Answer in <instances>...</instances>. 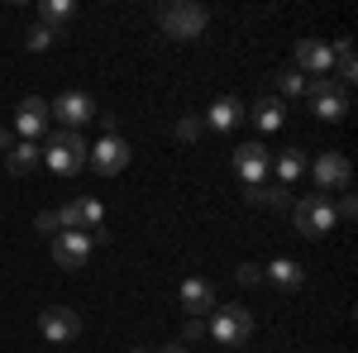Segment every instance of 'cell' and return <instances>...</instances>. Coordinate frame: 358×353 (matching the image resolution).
<instances>
[{
	"label": "cell",
	"mask_w": 358,
	"mask_h": 353,
	"mask_svg": "<svg viewBox=\"0 0 358 353\" xmlns=\"http://www.w3.org/2000/svg\"><path fill=\"white\" fill-rule=\"evenodd\" d=\"M43 167H53L57 177H77L86 167V138L77 129H53L43 143Z\"/></svg>",
	"instance_id": "cell-1"
},
{
	"label": "cell",
	"mask_w": 358,
	"mask_h": 353,
	"mask_svg": "<svg viewBox=\"0 0 358 353\" xmlns=\"http://www.w3.org/2000/svg\"><path fill=\"white\" fill-rule=\"evenodd\" d=\"M158 24H163L167 38L187 43V38H201V34H206L210 10H206V5H192V0H177V5H163V10H158Z\"/></svg>",
	"instance_id": "cell-2"
},
{
	"label": "cell",
	"mask_w": 358,
	"mask_h": 353,
	"mask_svg": "<svg viewBox=\"0 0 358 353\" xmlns=\"http://www.w3.org/2000/svg\"><path fill=\"white\" fill-rule=\"evenodd\" d=\"M206 334H210L215 344H224V349H239V344L253 339V310H248V305H220V310H210Z\"/></svg>",
	"instance_id": "cell-3"
},
{
	"label": "cell",
	"mask_w": 358,
	"mask_h": 353,
	"mask_svg": "<svg viewBox=\"0 0 358 353\" xmlns=\"http://www.w3.org/2000/svg\"><path fill=\"white\" fill-rule=\"evenodd\" d=\"M96 239H106V229H101V234H86V229H62V234H53V263H57V268H67V272L86 268Z\"/></svg>",
	"instance_id": "cell-4"
},
{
	"label": "cell",
	"mask_w": 358,
	"mask_h": 353,
	"mask_svg": "<svg viewBox=\"0 0 358 353\" xmlns=\"http://www.w3.org/2000/svg\"><path fill=\"white\" fill-rule=\"evenodd\" d=\"M292 215H296V229H301L306 239H320V234H330L334 224H339V219H334L330 196H320V191H310V196H301Z\"/></svg>",
	"instance_id": "cell-5"
},
{
	"label": "cell",
	"mask_w": 358,
	"mask_h": 353,
	"mask_svg": "<svg viewBox=\"0 0 358 353\" xmlns=\"http://www.w3.org/2000/svg\"><path fill=\"white\" fill-rule=\"evenodd\" d=\"M306 96H310V106H315V115L325 124H339L349 115V96H344V86L334 82V77H310L306 82Z\"/></svg>",
	"instance_id": "cell-6"
},
{
	"label": "cell",
	"mask_w": 358,
	"mask_h": 353,
	"mask_svg": "<svg viewBox=\"0 0 358 353\" xmlns=\"http://www.w3.org/2000/svg\"><path fill=\"white\" fill-rule=\"evenodd\" d=\"M129 158H134V148H129L120 134H101V143H96V148H86V167H96L101 177L124 172V167H129Z\"/></svg>",
	"instance_id": "cell-7"
},
{
	"label": "cell",
	"mask_w": 358,
	"mask_h": 353,
	"mask_svg": "<svg viewBox=\"0 0 358 353\" xmlns=\"http://www.w3.org/2000/svg\"><path fill=\"white\" fill-rule=\"evenodd\" d=\"M48 115H57V124L62 129H82V124H91L101 110H96V101L86 96V91H62L53 106H48Z\"/></svg>",
	"instance_id": "cell-8"
},
{
	"label": "cell",
	"mask_w": 358,
	"mask_h": 353,
	"mask_svg": "<svg viewBox=\"0 0 358 353\" xmlns=\"http://www.w3.org/2000/svg\"><path fill=\"white\" fill-rule=\"evenodd\" d=\"M268 167H273V153L263 143H239L234 148V172H239L244 187H263L268 182Z\"/></svg>",
	"instance_id": "cell-9"
},
{
	"label": "cell",
	"mask_w": 358,
	"mask_h": 353,
	"mask_svg": "<svg viewBox=\"0 0 358 353\" xmlns=\"http://www.w3.org/2000/svg\"><path fill=\"white\" fill-rule=\"evenodd\" d=\"M38 334H43L48 344H72V339L82 334V315L67 310V305H48V310L38 315Z\"/></svg>",
	"instance_id": "cell-10"
},
{
	"label": "cell",
	"mask_w": 358,
	"mask_h": 353,
	"mask_svg": "<svg viewBox=\"0 0 358 353\" xmlns=\"http://www.w3.org/2000/svg\"><path fill=\"white\" fill-rule=\"evenodd\" d=\"M306 172L315 177L320 196H325V191H344V187H349V177H354V167H349V158H344V153H320V158L306 167Z\"/></svg>",
	"instance_id": "cell-11"
},
{
	"label": "cell",
	"mask_w": 358,
	"mask_h": 353,
	"mask_svg": "<svg viewBox=\"0 0 358 353\" xmlns=\"http://www.w3.org/2000/svg\"><path fill=\"white\" fill-rule=\"evenodd\" d=\"M177 305H182L192 320L210 315V310H215V282H206V277H187V282L177 287Z\"/></svg>",
	"instance_id": "cell-12"
},
{
	"label": "cell",
	"mask_w": 358,
	"mask_h": 353,
	"mask_svg": "<svg viewBox=\"0 0 358 353\" xmlns=\"http://www.w3.org/2000/svg\"><path fill=\"white\" fill-rule=\"evenodd\" d=\"M48 124H53V115H48V101H38V96H24V101H20V110H15V134L34 143L38 134H48Z\"/></svg>",
	"instance_id": "cell-13"
},
{
	"label": "cell",
	"mask_w": 358,
	"mask_h": 353,
	"mask_svg": "<svg viewBox=\"0 0 358 353\" xmlns=\"http://www.w3.org/2000/svg\"><path fill=\"white\" fill-rule=\"evenodd\" d=\"M296 67H301V72H315V77H330L334 48L325 38H301V43H296Z\"/></svg>",
	"instance_id": "cell-14"
},
{
	"label": "cell",
	"mask_w": 358,
	"mask_h": 353,
	"mask_svg": "<svg viewBox=\"0 0 358 353\" xmlns=\"http://www.w3.org/2000/svg\"><path fill=\"white\" fill-rule=\"evenodd\" d=\"M244 110H248V106L239 101V96H220L215 106L206 110V120H201V124H210L215 134H229L234 124H244Z\"/></svg>",
	"instance_id": "cell-15"
},
{
	"label": "cell",
	"mask_w": 358,
	"mask_h": 353,
	"mask_svg": "<svg viewBox=\"0 0 358 353\" xmlns=\"http://www.w3.org/2000/svg\"><path fill=\"white\" fill-rule=\"evenodd\" d=\"M263 282H273L277 291H296V287L306 282V268L296 263V258H277V263L263 268Z\"/></svg>",
	"instance_id": "cell-16"
},
{
	"label": "cell",
	"mask_w": 358,
	"mask_h": 353,
	"mask_svg": "<svg viewBox=\"0 0 358 353\" xmlns=\"http://www.w3.org/2000/svg\"><path fill=\"white\" fill-rule=\"evenodd\" d=\"M43 163V148L38 143H29V138H20L10 153H5V167H10V177H29L34 167Z\"/></svg>",
	"instance_id": "cell-17"
},
{
	"label": "cell",
	"mask_w": 358,
	"mask_h": 353,
	"mask_svg": "<svg viewBox=\"0 0 358 353\" xmlns=\"http://www.w3.org/2000/svg\"><path fill=\"white\" fill-rule=\"evenodd\" d=\"M244 120H253L258 129H282V120H287V106L277 101V96H263V101H253V110H244Z\"/></svg>",
	"instance_id": "cell-18"
},
{
	"label": "cell",
	"mask_w": 358,
	"mask_h": 353,
	"mask_svg": "<svg viewBox=\"0 0 358 353\" xmlns=\"http://www.w3.org/2000/svg\"><path fill=\"white\" fill-rule=\"evenodd\" d=\"M306 153L301 148H287V153H277L273 158V167H268V172H277V182H282V187H292V182H301L306 177Z\"/></svg>",
	"instance_id": "cell-19"
},
{
	"label": "cell",
	"mask_w": 358,
	"mask_h": 353,
	"mask_svg": "<svg viewBox=\"0 0 358 353\" xmlns=\"http://www.w3.org/2000/svg\"><path fill=\"white\" fill-rule=\"evenodd\" d=\"M38 15H43L38 24H48V29L62 34V24H72V20H77V0H43V10H38Z\"/></svg>",
	"instance_id": "cell-20"
},
{
	"label": "cell",
	"mask_w": 358,
	"mask_h": 353,
	"mask_svg": "<svg viewBox=\"0 0 358 353\" xmlns=\"http://www.w3.org/2000/svg\"><path fill=\"white\" fill-rule=\"evenodd\" d=\"M248 206H292V196H287V187L282 182H263V187H248Z\"/></svg>",
	"instance_id": "cell-21"
},
{
	"label": "cell",
	"mask_w": 358,
	"mask_h": 353,
	"mask_svg": "<svg viewBox=\"0 0 358 353\" xmlns=\"http://www.w3.org/2000/svg\"><path fill=\"white\" fill-rule=\"evenodd\" d=\"M334 48V67H339V77H334V82L344 86V82H354L358 77V62H354V43H349V38H339V43H330Z\"/></svg>",
	"instance_id": "cell-22"
},
{
	"label": "cell",
	"mask_w": 358,
	"mask_h": 353,
	"mask_svg": "<svg viewBox=\"0 0 358 353\" xmlns=\"http://www.w3.org/2000/svg\"><path fill=\"white\" fill-rule=\"evenodd\" d=\"M77 210H82V229H86V234H101V219H106V206H101L96 196H82V201H77Z\"/></svg>",
	"instance_id": "cell-23"
},
{
	"label": "cell",
	"mask_w": 358,
	"mask_h": 353,
	"mask_svg": "<svg viewBox=\"0 0 358 353\" xmlns=\"http://www.w3.org/2000/svg\"><path fill=\"white\" fill-rule=\"evenodd\" d=\"M57 38H62L57 29H48V24H34V29L24 34V48H29V53H48V48H53Z\"/></svg>",
	"instance_id": "cell-24"
},
{
	"label": "cell",
	"mask_w": 358,
	"mask_h": 353,
	"mask_svg": "<svg viewBox=\"0 0 358 353\" xmlns=\"http://www.w3.org/2000/svg\"><path fill=\"white\" fill-rule=\"evenodd\" d=\"M301 91H306L301 72H292V67H287V72H277V101H282V96H301Z\"/></svg>",
	"instance_id": "cell-25"
},
{
	"label": "cell",
	"mask_w": 358,
	"mask_h": 353,
	"mask_svg": "<svg viewBox=\"0 0 358 353\" xmlns=\"http://www.w3.org/2000/svg\"><path fill=\"white\" fill-rule=\"evenodd\" d=\"M201 129H206V124H201L196 115H182V120H177V138H182V143H196Z\"/></svg>",
	"instance_id": "cell-26"
},
{
	"label": "cell",
	"mask_w": 358,
	"mask_h": 353,
	"mask_svg": "<svg viewBox=\"0 0 358 353\" xmlns=\"http://www.w3.org/2000/svg\"><path fill=\"white\" fill-rule=\"evenodd\" d=\"M53 215H57V224H62V229H82V210H77V201H67V206H57Z\"/></svg>",
	"instance_id": "cell-27"
},
{
	"label": "cell",
	"mask_w": 358,
	"mask_h": 353,
	"mask_svg": "<svg viewBox=\"0 0 358 353\" xmlns=\"http://www.w3.org/2000/svg\"><path fill=\"white\" fill-rule=\"evenodd\" d=\"M234 282H239V287H258V282H263V268H258V263H244V268L234 272Z\"/></svg>",
	"instance_id": "cell-28"
},
{
	"label": "cell",
	"mask_w": 358,
	"mask_h": 353,
	"mask_svg": "<svg viewBox=\"0 0 358 353\" xmlns=\"http://www.w3.org/2000/svg\"><path fill=\"white\" fill-rule=\"evenodd\" d=\"M34 224H38V234H48V239H53V234H62V224H57V215H53V210H43V215L34 219Z\"/></svg>",
	"instance_id": "cell-29"
},
{
	"label": "cell",
	"mask_w": 358,
	"mask_h": 353,
	"mask_svg": "<svg viewBox=\"0 0 358 353\" xmlns=\"http://www.w3.org/2000/svg\"><path fill=\"white\" fill-rule=\"evenodd\" d=\"M354 215H358V201H354V196H344V201L334 206V219H354Z\"/></svg>",
	"instance_id": "cell-30"
},
{
	"label": "cell",
	"mask_w": 358,
	"mask_h": 353,
	"mask_svg": "<svg viewBox=\"0 0 358 353\" xmlns=\"http://www.w3.org/2000/svg\"><path fill=\"white\" fill-rule=\"evenodd\" d=\"M206 334V320H187V329H182V339H201Z\"/></svg>",
	"instance_id": "cell-31"
},
{
	"label": "cell",
	"mask_w": 358,
	"mask_h": 353,
	"mask_svg": "<svg viewBox=\"0 0 358 353\" xmlns=\"http://www.w3.org/2000/svg\"><path fill=\"white\" fill-rule=\"evenodd\" d=\"M15 148V129H0V153H10Z\"/></svg>",
	"instance_id": "cell-32"
},
{
	"label": "cell",
	"mask_w": 358,
	"mask_h": 353,
	"mask_svg": "<svg viewBox=\"0 0 358 353\" xmlns=\"http://www.w3.org/2000/svg\"><path fill=\"white\" fill-rule=\"evenodd\" d=\"M158 353H187V344H163Z\"/></svg>",
	"instance_id": "cell-33"
},
{
	"label": "cell",
	"mask_w": 358,
	"mask_h": 353,
	"mask_svg": "<svg viewBox=\"0 0 358 353\" xmlns=\"http://www.w3.org/2000/svg\"><path fill=\"white\" fill-rule=\"evenodd\" d=\"M129 353H148V349H129Z\"/></svg>",
	"instance_id": "cell-34"
}]
</instances>
